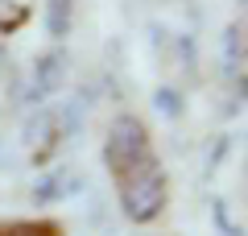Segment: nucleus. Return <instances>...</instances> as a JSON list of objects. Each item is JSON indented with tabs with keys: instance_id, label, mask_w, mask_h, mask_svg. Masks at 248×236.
I'll return each mask as SVG.
<instances>
[{
	"instance_id": "obj_1",
	"label": "nucleus",
	"mask_w": 248,
	"mask_h": 236,
	"mask_svg": "<svg viewBox=\"0 0 248 236\" xmlns=\"http://www.w3.org/2000/svg\"><path fill=\"white\" fill-rule=\"evenodd\" d=\"M116 203H120V216L128 224L145 228V224H157L170 207V170L161 166V157L145 162V166L128 170L124 178H116Z\"/></svg>"
},
{
	"instance_id": "obj_2",
	"label": "nucleus",
	"mask_w": 248,
	"mask_h": 236,
	"mask_svg": "<svg viewBox=\"0 0 248 236\" xmlns=\"http://www.w3.org/2000/svg\"><path fill=\"white\" fill-rule=\"evenodd\" d=\"M99 157H104V170H108L112 183L124 178L128 170L153 162L157 149H153L149 124H145L137 112H116L112 120H108V129H104V149H99Z\"/></svg>"
},
{
	"instance_id": "obj_3",
	"label": "nucleus",
	"mask_w": 248,
	"mask_h": 236,
	"mask_svg": "<svg viewBox=\"0 0 248 236\" xmlns=\"http://www.w3.org/2000/svg\"><path fill=\"white\" fill-rule=\"evenodd\" d=\"M66 70H71V54L66 50H46L42 58L33 62V79H29V96L46 100L54 91L66 87Z\"/></svg>"
},
{
	"instance_id": "obj_4",
	"label": "nucleus",
	"mask_w": 248,
	"mask_h": 236,
	"mask_svg": "<svg viewBox=\"0 0 248 236\" xmlns=\"http://www.w3.org/2000/svg\"><path fill=\"white\" fill-rule=\"evenodd\" d=\"M0 236H66V224L54 216H25V219H0Z\"/></svg>"
},
{
	"instance_id": "obj_5",
	"label": "nucleus",
	"mask_w": 248,
	"mask_h": 236,
	"mask_svg": "<svg viewBox=\"0 0 248 236\" xmlns=\"http://www.w3.org/2000/svg\"><path fill=\"white\" fill-rule=\"evenodd\" d=\"M71 17H75V0H50V9H46L50 37H66L71 34Z\"/></svg>"
},
{
	"instance_id": "obj_6",
	"label": "nucleus",
	"mask_w": 248,
	"mask_h": 236,
	"mask_svg": "<svg viewBox=\"0 0 248 236\" xmlns=\"http://www.w3.org/2000/svg\"><path fill=\"white\" fill-rule=\"evenodd\" d=\"M153 100H157V108H161L166 116H178V112H182V104H178V91H166V87H161Z\"/></svg>"
}]
</instances>
